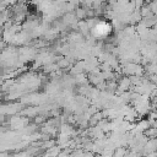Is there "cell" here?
<instances>
[{
    "label": "cell",
    "instance_id": "1",
    "mask_svg": "<svg viewBox=\"0 0 157 157\" xmlns=\"http://www.w3.org/2000/svg\"><path fill=\"white\" fill-rule=\"evenodd\" d=\"M110 25H108L107 22H98L94 27H93V34L96 37H101V36H107L110 33Z\"/></svg>",
    "mask_w": 157,
    "mask_h": 157
},
{
    "label": "cell",
    "instance_id": "2",
    "mask_svg": "<svg viewBox=\"0 0 157 157\" xmlns=\"http://www.w3.org/2000/svg\"><path fill=\"white\" fill-rule=\"evenodd\" d=\"M150 10L153 12V13H157V2H152L150 5Z\"/></svg>",
    "mask_w": 157,
    "mask_h": 157
}]
</instances>
